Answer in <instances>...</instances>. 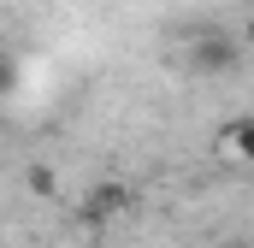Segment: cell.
Returning a JSON list of instances; mask_svg holds the SVG:
<instances>
[{"label":"cell","mask_w":254,"mask_h":248,"mask_svg":"<svg viewBox=\"0 0 254 248\" xmlns=\"http://www.w3.org/2000/svg\"><path fill=\"white\" fill-rule=\"evenodd\" d=\"M190 65L201 77H237V71H243V42H237L231 30H219V24H207L190 42Z\"/></svg>","instance_id":"cell-1"},{"label":"cell","mask_w":254,"mask_h":248,"mask_svg":"<svg viewBox=\"0 0 254 248\" xmlns=\"http://www.w3.org/2000/svg\"><path fill=\"white\" fill-rule=\"evenodd\" d=\"M125 207H130V189L113 184V178H101V184H89V195L77 201V219H83L89 231H101V225H113Z\"/></svg>","instance_id":"cell-2"},{"label":"cell","mask_w":254,"mask_h":248,"mask_svg":"<svg viewBox=\"0 0 254 248\" xmlns=\"http://www.w3.org/2000/svg\"><path fill=\"white\" fill-rule=\"evenodd\" d=\"M219 154L231 160V166H249L254 160V119H231L219 130Z\"/></svg>","instance_id":"cell-3"},{"label":"cell","mask_w":254,"mask_h":248,"mask_svg":"<svg viewBox=\"0 0 254 248\" xmlns=\"http://www.w3.org/2000/svg\"><path fill=\"white\" fill-rule=\"evenodd\" d=\"M24 189H30L36 201H54V195H60V172H54V166H30V172H24Z\"/></svg>","instance_id":"cell-4"},{"label":"cell","mask_w":254,"mask_h":248,"mask_svg":"<svg viewBox=\"0 0 254 248\" xmlns=\"http://www.w3.org/2000/svg\"><path fill=\"white\" fill-rule=\"evenodd\" d=\"M6 95H18V60L0 48V101H6Z\"/></svg>","instance_id":"cell-5"}]
</instances>
